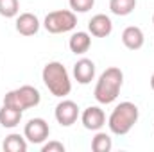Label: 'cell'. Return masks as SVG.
<instances>
[{"label": "cell", "instance_id": "8fae6325", "mask_svg": "<svg viewBox=\"0 0 154 152\" xmlns=\"http://www.w3.org/2000/svg\"><path fill=\"white\" fill-rule=\"evenodd\" d=\"M74 77L79 84H90L95 79V63L88 57L79 59L74 65Z\"/></svg>", "mask_w": 154, "mask_h": 152}, {"label": "cell", "instance_id": "d6986e66", "mask_svg": "<svg viewBox=\"0 0 154 152\" xmlns=\"http://www.w3.org/2000/svg\"><path fill=\"white\" fill-rule=\"evenodd\" d=\"M70 4V9L74 13H88L90 9H93L95 5V0H68Z\"/></svg>", "mask_w": 154, "mask_h": 152}, {"label": "cell", "instance_id": "4fadbf2b", "mask_svg": "<svg viewBox=\"0 0 154 152\" xmlns=\"http://www.w3.org/2000/svg\"><path fill=\"white\" fill-rule=\"evenodd\" d=\"M68 47H70V50L75 56L86 54L90 50V47H91V36H90V32H84V31L74 32L70 36V39H68Z\"/></svg>", "mask_w": 154, "mask_h": 152}, {"label": "cell", "instance_id": "7c38bea8", "mask_svg": "<svg viewBox=\"0 0 154 152\" xmlns=\"http://www.w3.org/2000/svg\"><path fill=\"white\" fill-rule=\"evenodd\" d=\"M122 43L125 48L129 50H140L145 43V36H143V31L136 25H129L124 29L122 32Z\"/></svg>", "mask_w": 154, "mask_h": 152}, {"label": "cell", "instance_id": "44dd1931", "mask_svg": "<svg viewBox=\"0 0 154 152\" xmlns=\"http://www.w3.org/2000/svg\"><path fill=\"white\" fill-rule=\"evenodd\" d=\"M151 88H152V91H154V74H152V77H151Z\"/></svg>", "mask_w": 154, "mask_h": 152}, {"label": "cell", "instance_id": "277c9868", "mask_svg": "<svg viewBox=\"0 0 154 152\" xmlns=\"http://www.w3.org/2000/svg\"><path fill=\"white\" fill-rule=\"evenodd\" d=\"M39 102H41V95L34 86H20L16 90H11L4 95V104L5 106H11L14 109H20V111H25V109H31V108H36Z\"/></svg>", "mask_w": 154, "mask_h": 152}, {"label": "cell", "instance_id": "e0dca14e", "mask_svg": "<svg viewBox=\"0 0 154 152\" xmlns=\"http://www.w3.org/2000/svg\"><path fill=\"white\" fill-rule=\"evenodd\" d=\"M113 149V140L109 134L97 131V134L91 140V150L93 152H109Z\"/></svg>", "mask_w": 154, "mask_h": 152}, {"label": "cell", "instance_id": "7a4b0ae2", "mask_svg": "<svg viewBox=\"0 0 154 152\" xmlns=\"http://www.w3.org/2000/svg\"><path fill=\"white\" fill-rule=\"evenodd\" d=\"M41 79L43 84L47 86V90L59 99H65L66 95H70L72 91V81L68 75V70L65 68L63 63L59 61H50L43 66L41 72Z\"/></svg>", "mask_w": 154, "mask_h": 152}, {"label": "cell", "instance_id": "3957f363", "mask_svg": "<svg viewBox=\"0 0 154 152\" xmlns=\"http://www.w3.org/2000/svg\"><path fill=\"white\" fill-rule=\"evenodd\" d=\"M138 116H140V109L136 104L129 100L120 102L108 118V127L116 136H125L127 132H131V129L138 122Z\"/></svg>", "mask_w": 154, "mask_h": 152}, {"label": "cell", "instance_id": "9a60e30c", "mask_svg": "<svg viewBox=\"0 0 154 152\" xmlns=\"http://www.w3.org/2000/svg\"><path fill=\"white\" fill-rule=\"evenodd\" d=\"M27 140L25 136L18 134V132H11L9 136H5L2 147L5 152H27Z\"/></svg>", "mask_w": 154, "mask_h": 152}, {"label": "cell", "instance_id": "ba28073f", "mask_svg": "<svg viewBox=\"0 0 154 152\" xmlns=\"http://www.w3.org/2000/svg\"><path fill=\"white\" fill-rule=\"evenodd\" d=\"M81 122L88 131H100L106 125V113L99 106H90L81 113Z\"/></svg>", "mask_w": 154, "mask_h": 152}, {"label": "cell", "instance_id": "9c48e42d", "mask_svg": "<svg viewBox=\"0 0 154 152\" xmlns=\"http://www.w3.org/2000/svg\"><path fill=\"white\" fill-rule=\"evenodd\" d=\"M88 31L95 38H108L113 32V22L108 14L99 13V14L91 16V20L88 22Z\"/></svg>", "mask_w": 154, "mask_h": 152}, {"label": "cell", "instance_id": "30bf717a", "mask_svg": "<svg viewBox=\"0 0 154 152\" xmlns=\"http://www.w3.org/2000/svg\"><path fill=\"white\" fill-rule=\"evenodd\" d=\"M14 27H16V32L22 34V36H34V34H38L41 23H39V18L36 14H32V13H22V14L16 16Z\"/></svg>", "mask_w": 154, "mask_h": 152}, {"label": "cell", "instance_id": "2e32d148", "mask_svg": "<svg viewBox=\"0 0 154 152\" xmlns=\"http://www.w3.org/2000/svg\"><path fill=\"white\" fill-rule=\"evenodd\" d=\"M136 0H109V9L116 16H127L134 11Z\"/></svg>", "mask_w": 154, "mask_h": 152}, {"label": "cell", "instance_id": "6da1fadb", "mask_svg": "<svg viewBox=\"0 0 154 152\" xmlns=\"http://www.w3.org/2000/svg\"><path fill=\"white\" fill-rule=\"evenodd\" d=\"M122 84H124V72L116 66L106 68L95 84V90H93L95 100L99 104H113L120 95Z\"/></svg>", "mask_w": 154, "mask_h": 152}, {"label": "cell", "instance_id": "5b68a950", "mask_svg": "<svg viewBox=\"0 0 154 152\" xmlns=\"http://www.w3.org/2000/svg\"><path fill=\"white\" fill-rule=\"evenodd\" d=\"M77 25V14L72 9H57V11H50L45 20H43V27L47 29V32L50 34H63V32H70L74 31Z\"/></svg>", "mask_w": 154, "mask_h": 152}, {"label": "cell", "instance_id": "ac0fdd59", "mask_svg": "<svg viewBox=\"0 0 154 152\" xmlns=\"http://www.w3.org/2000/svg\"><path fill=\"white\" fill-rule=\"evenodd\" d=\"M20 13V0H0V16L16 18Z\"/></svg>", "mask_w": 154, "mask_h": 152}, {"label": "cell", "instance_id": "8992f818", "mask_svg": "<svg viewBox=\"0 0 154 152\" xmlns=\"http://www.w3.org/2000/svg\"><path fill=\"white\" fill-rule=\"evenodd\" d=\"M48 134H50V127L43 118H31L23 127L25 140L29 143H34V145L45 143L48 140Z\"/></svg>", "mask_w": 154, "mask_h": 152}, {"label": "cell", "instance_id": "5bb4252c", "mask_svg": "<svg viewBox=\"0 0 154 152\" xmlns=\"http://www.w3.org/2000/svg\"><path fill=\"white\" fill-rule=\"evenodd\" d=\"M22 114H23V111L14 109V108L4 104V106L0 108V125L5 127V129L16 127V125L20 123V120H22Z\"/></svg>", "mask_w": 154, "mask_h": 152}, {"label": "cell", "instance_id": "52a82bcc", "mask_svg": "<svg viewBox=\"0 0 154 152\" xmlns=\"http://www.w3.org/2000/svg\"><path fill=\"white\" fill-rule=\"evenodd\" d=\"M54 116H56V120H57V123L61 127H70L79 118V106L74 100H61L56 106Z\"/></svg>", "mask_w": 154, "mask_h": 152}, {"label": "cell", "instance_id": "7402d4cb", "mask_svg": "<svg viewBox=\"0 0 154 152\" xmlns=\"http://www.w3.org/2000/svg\"><path fill=\"white\" fill-rule=\"evenodd\" d=\"M152 23H154V14H152Z\"/></svg>", "mask_w": 154, "mask_h": 152}, {"label": "cell", "instance_id": "ffe728a7", "mask_svg": "<svg viewBox=\"0 0 154 152\" xmlns=\"http://www.w3.org/2000/svg\"><path fill=\"white\" fill-rule=\"evenodd\" d=\"M41 152H65V145H63L61 141L41 143Z\"/></svg>", "mask_w": 154, "mask_h": 152}]
</instances>
